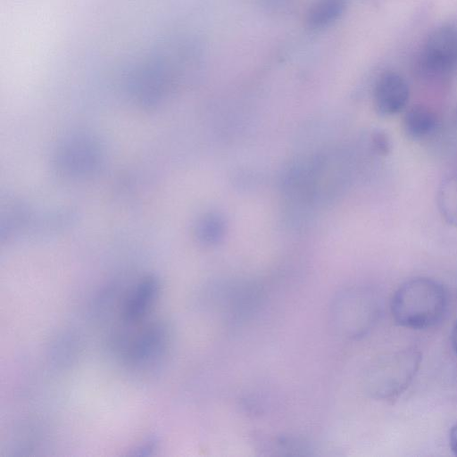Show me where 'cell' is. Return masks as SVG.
Returning a JSON list of instances; mask_svg holds the SVG:
<instances>
[{
    "label": "cell",
    "instance_id": "cell-1",
    "mask_svg": "<svg viewBox=\"0 0 457 457\" xmlns=\"http://www.w3.org/2000/svg\"><path fill=\"white\" fill-rule=\"evenodd\" d=\"M446 306V293L440 283L428 278H416L404 282L395 292L391 312L398 325L423 329L440 321Z\"/></svg>",
    "mask_w": 457,
    "mask_h": 457
},
{
    "label": "cell",
    "instance_id": "cell-2",
    "mask_svg": "<svg viewBox=\"0 0 457 457\" xmlns=\"http://www.w3.org/2000/svg\"><path fill=\"white\" fill-rule=\"evenodd\" d=\"M420 362V354L406 349L386 355L368 370L365 386L369 394L378 399L392 398L401 394L414 377Z\"/></svg>",
    "mask_w": 457,
    "mask_h": 457
},
{
    "label": "cell",
    "instance_id": "cell-3",
    "mask_svg": "<svg viewBox=\"0 0 457 457\" xmlns=\"http://www.w3.org/2000/svg\"><path fill=\"white\" fill-rule=\"evenodd\" d=\"M372 304L366 293L360 290H345L335 299L332 320L336 329L346 337L362 334L371 320Z\"/></svg>",
    "mask_w": 457,
    "mask_h": 457
},
{
    "label": "cell",
    "instance_id": "cell-4",
    "mask_svg": "<svg viewBox=\"0 0 457 457\" xmlns=\"http://www.w3.org/2000/svg\"><path fill=\"white\" fill-rule=\"evenodd\" d=\"M410 96L406 80L398 73L386 72L376 82L373 99L383 116H393L405 109Z\"/></svg>",
    "mask_w": 457,
    "mask_h": 457
},
{
    "label": "cell",
    "instance_id": "cell-5",
    "mask_svg": "<svg viewBox=\"0 0 457 457\" xmlns=\"http://www.w3.org/2000/svg\"><path fill=\"white\" fill-rule=\"evenodd\" d=\"M350 0H314L305 15L307 27L320 30L330 27L345 12Z\"/></svg>",
    "mask_w": 457,
    "mask_h": 457
},
{
    "label": "cell",
    "instance_id": "cell-6",
    "mask_svg": "<svg viewBox=\"0 0 457 457\" xmlns=\"http://www.w3.org/2000/svg\"><path fill=\"white\" fill-rule=\"evenodd\" d=\"M160 285L156 278H144L130 295L124 311V317L133 322L141 319L152 306L159 293Z\"/></svg>",
    "mask_w": 457,
    "mask_h": 457
},
{
    "label": "cell",
    "instance_id": "cell-7",
    "mask_svg": "<svg viewBox=\"0 0 457 457\" xmlns=\"http://www.w3.org/2000/svg\"><path fill=\"white\" fill-rule=\"evenodd\" d=\"M438 119L436 113L423 105H415L404 114L403 127L406 136L413 140L425 139L436 132Z\"/></svg>",
    "mask_w": 457,
    "mask_h": 457
},
{
    "label": "cell",
    "instance_id": "cell-8",
    "mask_svg": "<svg viewBox=\"0 0 457 457\" xmlns=\"http://www.w3.org/2000/svg\"><path fill=\"white\" fill-rule=\"evenodd\" d=\"M436 205L445 221L457 228V174L445 178L440 183Z\"/></svg>",
    "mask_w": 457,
    "mask_h": 457
},
{
    "label": "cell",
    "instance_id": "cell-9",
    "mask_svg": "<svg viewBox=\"0 0 457 457\" xmlns=\"http://www.w3.org/2000/svg\"><path fill=\"white\" fill-rule=\"evenodd\" d=\"M449 443L452 452L457 456V421L451 428Z\"/></svg>",
    "mask_w": 457,
    "mask_h": 457
},
{
    "label": "cell",
    "instance_id": "cell-10",
    "mask_svg": "<svg viewBox=\"0 0 457 457\" xmlns=\"http://www.w3.org/2000/svg\"><path fill=\"white\" fill-rule=\"evenodd\" d=\"M451 341H452L453 348L457 354V321H456V323L453 327V329L452 331Z\"/></svg>",
    "mask_w": 457,
    "mask_h": 457
}]
</instances>
